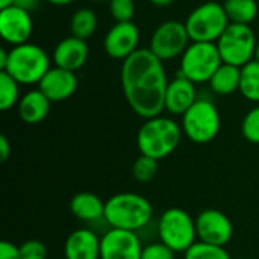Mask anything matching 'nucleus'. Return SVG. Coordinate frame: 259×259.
Segmentation results:
<instances>
[{
  "label": "nucleus",
  "instance_id": "f257e3e1",
  "mask_svg": "<svg viewBox=\"0 0 259 259\" xmlns=\"http://www.w3.org/2000/svg\"><path fill=\"white\" fill-rule=\"evenodd\" d=\"M164 61L149 49H138L121 65V88L131 109L141 118H153L165 109L168 87Z\"/></svg>",
  "mask_w": 259,
  "mask_h": 259
},
{
  "label": "nucleus",
  "instance_id": "f03ea898",
  "mask_svg": "<svg viewBox=\"0 0 259 259\" xmlns=\"http://www.w3.org/2000/svg\"><path fill=\"white\" fill-rule=\"evenodd\" d=\"M153 217L150 202L137 193H118L105 203V222L109 228L138 232Z\"/></svg>",
  "mask_w": 259,
  "mask_h": 259
},
{
  "label": "nucleus",
  "instance_id": "7ed1b4c3",
  "mask_svg": "<svg viewBox=\"0 0 259 259\" xmlns=\"http://www.w3.org/2000/svg\"><path fill=\"white\" fill-rule=\"evenodd\" d=\"M182 138V126L168 117L147 118L137 135V146L141 155L155 159H164L171 155Z\"/></svg>",
  "mask_w": 259,
  "mask_h": 259
},
{
  "label": "nucleus",
  "instance_id": "20e7f679",
  "mask_svg": "<svg viewBox=\"0 0 259 259\" xmlns=\"http://www.w3.org/2000/svg\"><path fill=\"white\" fill-rule=\"evenodd\" d=\"M50 59L46 50L36 44L15 46L8 52V61L2 71L14 77L20 85H35L50 70Z\"/></svg>",
  "mask_w": 259,
  "mask_h": 259
},
{
  "label": "nucleus",
  "instance_id": "39448f33",
  "mask_svg": "<svg viewBox=\"0 0 259 259\" xmlns=\"http://www.w3.org/2000/svg\"><path fill=\"white\" fill-rule=\"evenodd\" d=\"M231 24L223 5L206 2L197 6L185 20L191 42H217Z\"/></svg>",
  "mask_w": 259,
  "mask_h": 259
},
{
  "label": "nucleus",
  "instance_id": "423d86ee",
  "mask_svg": "<svg viewBox=\"0 0 259 259\" xmlns=\"http://www.w3.org/2000/svg\"><path fill=\"white\" fill-rule=\"evenodd\" d=\"M159 241L168 246L176 253H185L196 241V220L181 208L165 209L158 220Z\"/></svg>",
  "mask_w": 259,
  "mask_h": 259
},
{
  "label": "nucleus",
  "instance_id": "0eeeda50",
  "mask_svg": "<svg viewBox=\"0 0 259 259\" xmlns=\"http://www.w3.org/2000/svg\"><path fill=\"white\" fill-rule=\"evenodd\" d=\"M220 112L211 100L197 99L182 115V132L196 144L211 143L220 132Z\"/></svg>",
  "mask_w": 259,
  "mask_h": 259
},
{
  "label": "nucleus",
  "instance_id": "6e6552de",
  "mask_svg": "<svg viewBox=\"0 0 259 259\" xmlns=\"http://www.w3.org/2000/svg\"><path fill=\"white\" fill-rule=\"evenodd\" d=\"M223 64L215 42H191L181 56V73L194 83L209 82Z\"/></svg>",
  "mask_w": 259,
  "mask_h": 259
},
{
  "label": "nucleus",
  "instance_id": "1a4fd4ad",
  "mask_svg": "<svg viewBox=\"0 0 259 259\" xmlns=\"http://www.w3.org/2000/svg\"><path fill=\"white\" fill-rule=\"evenodd\" d=\"M215 44L225 64L243 67L253 61L258 42L249 24L231 23Z\"/></svg>",
  "mask_w": 259,
  "mask_h": 259
},
{
  "label": "nucleus",
  "instance_id": "9d476101",
  "mask_svg": "<svg viewBox=\"0 0 259 259\" xmlns=\"http://www.w3.org/2000/svg\"><path fill=\"white\" fill-rule=\"evenodd\" d=\"M190 41L191 39L185 23L178 20H167L155 29L150 38L149 50L161 61H168L182 56L190 46Z\"/></svg>",
  "mask_w": 259,
  "mask_h": 259
},
{
  "label": "nucleus",
  "instance_id": "9b49d317",
  "mask_svg": "<svg viewBox=\"0 0 259 259\" xmlns=\"http://www.w3.org/2000/svg\"><path fill=\"white\" fill-rule=\"evenodd\" d=\"M197 241L225 247L234 235L231 219L219 209H203L196 217Z\"/></svg>",
  "mask_w": 259,
  "mask_h": 259
},
{
  "label": "nucleus",
  "instance_id": "f8f14e48",
  "mask_svg": "<svg viewBox=\"0 0 259 259\" xmlns=\"http://www.w3.org/2000/svg\"><path fill=\"white\" fill-rule=\"evenodd\" d=\"M141 253L137 232L109 228L100 237V259H141Z\"/></svg>",
  "mask_w": 259,
  "mask_h": 259
},
{
  "label": "nucleus",
  "instance_id": "ddd939ff",
  "mask_svg": "<svg viewBox=\"0 0 259 259\" xmlns=\"http://www.w3.org/2000/svg\"><path fill=\"white\" fill-rule=\"evenodd\" d=\"M33 23L29 11L12 5L0 9V36L12 47L26 44L32 35Z\"/></svg>",
  "mask_w": 259,
  "mask_h": 259
},
{
  "label": "nucleus",
  "instance_id": "4468645a",
  "mask_svg": "<svg viewBox=\"0 0 259 259\" xmlns=\"http://www.w3.org/2000/svg\"><path fill=\"white\" fill-rule=\"evenodd\" d=\"M140 30L132 21L115 23L103 39V49L112 59L124 61L138 50Z\"/></svg>",
  "mask_w": 259,
  "mask_h": 259
},
{
  "label": "nucleus",
  "instance_id": "2eb2a0df",
  "mask_svg": "<svg viewBox=\"0 0 259 259\" xmlns=\"http://www.w3.org/2000/svg\"><path fill=\"white\" fill-rule=\"evenodd\" d=\"M38 90L42 91L50 102H64L76 93L77 77L74 71L53 67L39 80Z\"/></svg>",
  "mask_w": 259,
  "mask_h": 259
},
{
  "label": "nucleus",
  "instance_id": "dca6fc26",
  "mask_svg": "<svg viewBox=\"0 0 259 259\" xmlns=\"http://www.w3.org/2000/svg\"><path fill=\"white\" fill-rule=\"evenodd\" d=\"M197 100L196 83L182 74L168 82L165 93V111L173 115H184Z\"/></svg>",
  "mask_w": 259,
  "mask_h": 259
},
{
  "label": "nucleus",
  "instance_id": "f3484780",
  "mask_svg": "<svg viewBox=\"0 0 259 259\" xmlns=\"http://www.w3.org/2000/svg\"><path fill=\"white\" fill-rule=\"evenodd\" d=\"M87 59H88L87 41L73 35L59 41L53 50L55 67H59L68 71H76L82 68Z\"/></svg>",
  "mask_w": 259,
  "mask_h": 259
},
{
  "label": "nucleus",
  "instance_id": "a211bd4d",
  "mask_svg": "<svg viewBox=\"0 0 259 259\" xmlns=\"http://www.w3.org/2000/svg\"><path fill=\"white\" fill-rule=\"evenodd\" d=\"M65 259H100V237L90 229L73 231L64 244Z\"/></svg>",
  "mask_w": 259,
  "mask_h": 259
},
{
  "label": "nucleus",
  "instance_id": "6ab92c4d",
  "mask_svg": "<svg viewBox=\"0 0 259 259\" xmlns=\"http://www.w3.org/2000/svg\"><path fill=\"white\" fill-rule=\"evenodd\" d=\"M50 100L39 90L27 91L17 105V112L21 121L27 124L41 123L50 112Z\"/></svg>",
  "mask_w": 259,
  "mask_h": 259
},
{
  "label": "nucleus",
  "instance_id": "aec40b11",
  "mask_svg": "<svg viewBox=\"0 0 259 259\" xmlns=\"http://www.w3.org/2000/svg\"><path fill=\"white\" fill-rule=\"evenodd\" d=\"M105 203L106 202H103L97 194L82 191L71 197L70 211L76 219L93 223L102 219L105 220Z\"/></svg>",
  "mask_w": 259,
  "mask_h": 259
},
{
  "label": "nucleus",
  "instance_id": "412c9836",
  "mask_svg": "<svg viewBox=\"0 0 259 259\" xmlns=\"http://www.w3.org/2000/svg\"><path fill=\"white\" fill-rule=\"evenodd\" d=\"M241 80V67L231 64H222L209 80L211 90L219 96H229L235 91H240Z\"/></svg>",
  "mask_w": 259,
  "mask_h": 259
},
{
  "label": "nucleus",
  "instance_id": "4be33fe9",
  "mask_svg": "<svg viewBox=\"0 0 259 259\" xmlns=\"http://www.w3.org/2000/svg\"><path fill=\"white\" fill-rule=\"evenodd\" d=\"M223 8L231 23L249 24L258 15V5L255 0H225Z\"/></svg>",
  "mask_w": 259,
  "mask_h": 259
},
{
  "label": "nucleus",
  "instance_id": "5701e85b",
  "mask_svg": "<svg viewBox=\"0 0 259 259\" xmlns=\"http://www.w3.org/2000/svg\"><path fill=\"white\" fill-rule=\"evenodd\" d=\"M96 29H97V15L93 9L80 8L73 14L70 20V30L73 36L87 41L90 36L94 35Z\"/></svg>",
  "mask_w": 259,
  "mask_h": 259
},
{
  "label": "nucleus",
  "instance_id": "b1692460",
  "mask_svg": "<svg viewBox=\"0 0 259 259\" xmlns=\"http://www.w3.org/2000/svg\"><path fill=\"white\" fill-rule=\"evenodd\" d=\"M240 93L250 102H259V62L250 61L241 67Z\"/></svg>",
  "mask_w": 259,
  "mask_h": 259
},
{
  "label": "nucleus",
  "instance_id": "393cba45",
  "mask_svg": "<svg viewBox=\"0 0 259 259\" xmlns=\"http://www.w3.org/2000/svg\"><path fill=\"white\" fill-rule=\"evenodd\" d=\"M20 83L8 73L0 71V109L9 111L20 102Z\"/></svg>",
  "mask_w": 259,
  "mask_h": 259
},
{
  "label": "nucleus",
  "instance_id": "a878e982",
  "mask_svg": "<svg viewBox=\"0 0 259 259\" xmlns=\"http://www.w3.org/2000/svg\"><path fill=\"white\" fill-rule=\"evenodd\" d=\"M184 259H232L228 250L222 246L196 241L185 253Z\"/></svg>",
  "mask_w": 259,
  "mask_h": 259
},
{
  "label": "nucleus",
  "instance_id": "bb28decb",
  "mask_svg": "<svg viewBox=\"0 0 259 259\" xmlns=\"http://www.w3.org/2000/svg\"><path fill=\"white\" fill-rule=\"evenodd\" d=\"M158 162L159 161L155 159V158L140 155L137 158V161L134 162V165H132V175H134V178L138 182H141V184L150 182L158 175V170H159V164Z\"/></svg>",
  "mask_w": 259,
  "mask_h": 259
},
{
  "label": "nucleus",
  "instance_id": "cd10ccee",
  "mask_svg": "<svg viewBox=\"0 0 259 259\" xmlns=\"http://www.w3.org/2000/svg\"><path fill=\"white\" fill-rule=\"evenodd\" d=\"M241 132L249 143L259 144V106H255L246 114L241 123Z\"/></svg>",
  "mask_w": 259,
  "mask_h": 259
},
{
  "label": "nucleus",
  "instance_id": "c85d7f7f",
  "mask_svg": "<svg viewBox=\"0 0 259 259\" xmlns=\"http://www.w3.org/2000/svg\"><path fill=\"white\" fill-rule=\"evenodd\" d=\"M109 11L117 23L132 21L135 15L134 0H109Z\"/></svg>",
  "mask_w": 259,
  "mask_h": 259
},
{
  "label": "nucleus",
  "instance_id": "c756f323",
  "mask_svg": "<svg viewBox=\"0 0 259 259\" xmlns=\"http://www.w3.org/2000/svg\"><path fill=\"white\" fill-rule=\"evenodd\" d=\"M21 259H47V247L38 240H27L18 246Z\"/></svg>",
  "mask_w": 259,
  "mask_h": 259
},
{
  "label": "nucleus",
  "instance_id": "7c9ffc66",
  "mask_svg": "<svg viewBox=\"0 0 259 259\" xmlns=\"http://www.w3.org/2000/svg\"><path fill=\"white\" fill-rule=\"evenodd\" d=\"M175 255H176L175 250H171L162 241H158L143 247L141 259H175Z\"/></svg>",
  "mask_w": 259,
  "mask_h": 259
},
{
  "label": "nucleus",
  "instance_id": "2f4dec72",
  "mask_svg": "<svg viewBox=\"0 0 259 259\" xmlns=\"http://www.w3.org/2000/svg\"><path fill=\"white\" fill-rule=\"evenodd\" d=\"M0 259H21L20 249L11 241L0 243Z\"/></svg>",
  "mask_w": 259,
  "mask_h": 259
},
{
  "label": "nucleus",
  "instance_id": "473e14b6",
  "mask_svg": "<svg viewBox=\"0 0 259 259\" xmlns=\"http://www.w3.org/2000/svg\"><path fill=\"white\" fill-rule=\"evenodd\" d=\"M11 155V144H9V140L5 137V135H0V161L5 162L8 161Z\"/></svg>",
  "mask_w": 259,
  "mask_h": 259
},
{
  "label": "nucleus",
  "instance_id": "72a5a7b5",
  "mask_svg": "<svg viewBox=\"0 0 259 259\" xmlns=\"http://www.w3.org/2000/svg\"><path fill=\"white\" fill-rule=\"evenodd\" d=\"M38 2H39V0H15L14 5L20 6V8L26 9V11H30L32 8H35V6L38 5Z\"/></svg>",
  "mask_w": 259,
  "mask_h": 259
},
{
  "label": "nucleus",
  "instance_id": "f704fd0d",
  "mask_svg": "<svg viewBox=\"0 0 259 259\" xmlns=\"http://www.w3.org/2000/svg\"><path fill=\"white\" fill-rule=\"evenodd\" d=\"M6 61H8V52L5 49H0V70L5 68Z\"/></svg>",
  "mask_w": 259,
  "mask_h": 259
},
{
  "label": "nucleus",
  "instance_id": "c9c22d12",
  "mask_svg": "<svg viewBox=\"0 0 259 259\" xmlns=\"http://www.w3.org/2000/svg\"><path fill=\"white\" fill-rule=\"evenodd\" d=\"M152 5L158 6V8H164V6H168L173 3V0H150Z\"/></svg>",
  "mask_w": 259,
  "mask_h": 259
},
{
  "label": "nucleus",
  "instance_id": "e433bc0d",
  "mask_svg": "<svg viewBox=\"0 0 259 259\" xmlns=\"http://www.w3.org/2000/svg\"><path fill=\"white\" fill-rule=\"evenodd\" d=\"M47 2L52 3V5H55V6H65V5L73 3L74 0H47Z\"/></svg>",
  "mask_w": 259,
  "mask_h": 259
},
{
  "label": "nucleus",
  "instance_id": "4c0bfd02",
  "mask_svg": "<svg viewBox=\"0 0 259 259\" xmlns=\"http://www.w3.org/2000/svg\"><path fill=\"white\" fill-rule=\"evenodd\" d=\"M15 0H0V9H6L14 5Z\"/></svg>",
  "mask_w": 259,
  "mask_h": 259
},
{
  "label": "nucleus",
  "instance_id": "58836bf2",
  "mask_svg": "<svg viewBox=\"0 0 259 259\" xmlns=\"http://www.w3.org/2000/svg\"><path fill=\"white\" fill-rule=\"evenodd\" d=\"M253 59L259 62V41H258V44H256V49H255V58H253Z\"/></svg>",
  "mask_w": 259,
  "mask_h": 259
},
{
  "label": "nucleus",
  "instance_id": "ea45409f",
  "mask_svg": "<svg viewBox=\"0 0 259 259\" xmlns=\"http://www.w3.org/2000/svg\"><path fill=\"white\" fill-rule=\"evenodd\" d=\"M93 2H99V3H102V2H109V0H93Z\"/></svg>",
  "mask_w": 259,
  "mask_h": 259
},
{
  "label": "nucleus",
  "instance_id": "a19ab883",
  "mask_svg": "<svg viewBox=\"0 0 259 259\" xmlns=\"http://www.w3.org/2000/svg\"><path fill=\"white\" fill-rule=\"evenodd\" d=\"M237 259H243V258H237Z\"/></svg>",
  "mask_w": 259,
  "mask_h": 259
},
{
  "label": "nucleus",
  "instance_id": "79ce46f5",
  "mask_svg": "<svg viewBox=\"0 0 259 259\" xmlns=\"http://www.w3.org/2000/svg\"><path fill=\"white\" fill-rule=\"evenodd\" d=\"M64 259H65V258H64Z\"/></svg>",
  "mask_w": 259,
  "mask_h": 259
}]
</instances>
